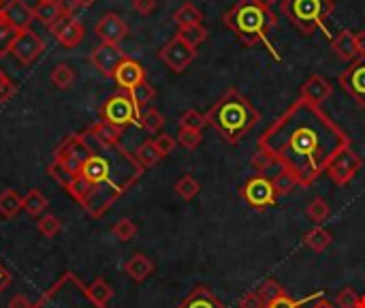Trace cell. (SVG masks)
<instances>
[{"instance_id":"obj_1","label":"cell","mask_w":365,"mask_h":308,"mask_svg":"<svg viewBox=\"0 0 365 308\" xmlns=\"http://www.w3.org/2000/svg\"><path fill=\"white\" fill-rule=\"evenodd\" d=\"M352 139L314 103L297 97L258 137V150L288 169L299 186H312Z\"/></svg>"},{"instance_id":"obj_2","label":"cell","mask_w":365,"mask_h":308,"mask_svg":"<svg viewBox=\"0 0 365 308\" xmlns=\"http://www.w3.org/2000/svg\"><path fill=\"white\" fill-rule=\"evenodd\" d=\"M143 174L135 154H129L122 146L103 148V152L90 154L82 176L92 184L88 199L82 203L92 218H101L120 195H124Z\"/></svg>"},{"instance_id":"obj_3","label":"cell","mask_w":365,"mask_h":308,"mask_svg":"<svg viewBox=\"0 0 365 308\" xmlns=\"http://www.w3.org/2000/svg\"><path fill=\"white\" fill-rule=\"evenodd\" d=\"M222 24L248 48L263 43L267 52L282 63L280 54L271 43V33L278 26V18L271 9L258 5L256 0H237V5L222 16Z\"/></svg>"},{"instance_id":"obj_4","label":"cell","mask_w":365,"mask_h":308,"mask_svg":"<svg viewBox=\"0 0 365 308\" xmlns=\"http://www.w3.org/2000/svg\"><path fill=\"white\" fill-rule=\"evenodd\" d=\"M205 120L209 127L218 131V135L231 144L237 146L261 120L258 112L252 107V103L237 90L229 88L205 114Z\"/></svg>"},{"instance_id":"obj_5","label":"cell","mask_w":365,"mask_h":308,"mask_svg":"<svg viewBox=\"0 0 365 308\" xmlns=\"http://www.w3.org/2000/svg\"><path fill=\"white\" fill-rule=\"evenodd\" d=\"M284 18L301 33V35H314L316 31H325V35L331 41L329 31L325 28V22L331 18L335 3L333 0H282L280 5Z\"/></svg>"},{"instance_id":"obj_6","label":"cell","mask_w":365,"mask_h":308,"mask_svg":"<svg viewBox=\"0 0 365 308\" xmlns=\"http://www.w3.org/2000/svg\"><path fill=\"white\" fill-rule=\"evenodd\" d=\"M33 308H107L99 306L90 293L88 287L80 280L77 274L65 272L35 304Z\"/></svg>"},{"instance_id":"obj_7","label":"cell","mask_w":365,"mask_h":308,"mask_svg":"<svg viewBox=\"0 0 365 308\" xmlns=\"http://www.w3.org/2000/svg\"><path fill=\"white\" fill-rule=\"evenodd\" d=\"M92 148L86 142V135H69L54 152V161H58L73 178L82 176L86 161L90 159Z\"/></svg>"},{"instance_id":"obj_8","label":"cell","mask_w":365,"mask_h":308,"mask_svg":"<svg viewBox=\"0 0 365 308\" xmlns=\"http://www.w3.org/2000/svg\"><path fill=\"white\" fill-rule=\"evenodd\" d=\"M101 118L109 124H116L120 129L129 124H141V112L135 107L131 95H114L105 101L101 107Z\"/></svg>"},{"instance_id":"obj_9","label":"cell","mask_w":365,"mask_h":308,"mask_svg":"<svg viewBox=\"0 0 365 308\" xmlns=\"http://www.w3.org/2000/svg\"><path fill=\"white\" fill-rule=\"evenodd\" d=\"M239 195H241V199H244L250 208H254V210H265V208L273 206L276 199H278V195H276V191H273L271 178L261 176V174H256V176H252L250 180H246V182L241 184Z\"/></svg>"},{"instance_id":"obj_10","label":"cell","mask_w":365,"mask_h":308,"mask_svg":"<svg viewBox=\"0 0 365 308\" xmlns=\"http://www.w3.org/2000/svg\"><path fill=\"white\" fill-rule=\"evenodd\" d=\"M342 90L359 105L365 110V58H356L344 69L337 78Z\"/></svg>"},{"instance_id":"obj_11","label":"cell","mask_w":365,"mask_h":308,"mask_svg":"<svg viewBox=\"0 0 365 308\" xmlns=\"http://www.w3.org/2000/svg\"><path fill=\"white\" fill-rule=\"evenodd\" d=\"M361 165H363L361 156L348 146V148H344V150L331 161V165H329V169H327V176H329L337 186H348V184L354 180V176L359 174Z\"/></svg>"},{"instance_id":"obj_12","label":"cell","mask_w":365,"mask_h":308,"mask_svg":"<svg viewBox=\"0 0 365 308\" xmlns=\"http://www.w3.org/2000/svg\"><path fill=\"white\" fill-rule=\"evenodd\" d=\"M195 56H197V50L190 48L186 41H182L178 35H175L167 46H163L160 52H158V58H160L173 73L186 71L188 65L195 60Z\"/></svg>"},{"instance_id":"obj_13","label":"cell","mask_w":365,"mask_h":308,"mask_svg":"<svg viewBox=\"0 0 365 308\" xmlns=\"http://www.w3.org/2000/svg\"><path fill=\"white\" fill-rule=\"evenodd\" d=\"M126 58V54L120 50V46H109V43H101L92 50L90 54V63L94 65V69L107 78V80H114L116 75V69L120 67V63Z\"/></svg>"},{"instance_id":"obj_14","label":"cell","mask_w":365,"mask_h":308,"mask_svg":"<svg viewBox=\"0 0 365 308\" xmlns=\"http://www.w3.org/2000/svg\"><path fill=\"white\" fill-rule=\"evenodd\" d=\"M50 31H52V35L58 39V43L62 46V48H77L82 41H84V35H86V31H84V24L77 20V18H73V16H69V14H65L62 18H58L52 26H50Z\"/></svg>"},{"instance_id":"obj_15","label":"cell","mask_w":365,"mask_h":308,"mask_svg":"<svg viewBox=\"0 0 365 308\" xmlns=\"http://www.w3.org/2000/svg\"><path fill=\"white\" fill-rule=\"evenodd\" d=\"M43 52H45V43H43V39H41L33 28L20 31L18 41H16V46H13V50H11V54H13L22 65H33Z\"/></svg>"},{"instance_id":"obj_16","label":"cell","mask_w":365,"mask_h":308,"mask_svg":"<svg viewBox=\"0 0 365 308\" xmlns=\"http://www.w3.org/2000/svg\"><path fill=\"white\" fill-rule=\"evenodd\" d=\"M94 35L99 37L101 43H109V46H118L126 35H129V26L126 22L118 16V14H105L99 24L94 26Z\"/></svg>"},{"instance_id":"obj_17","label":"cell","mask_w":365,"mask_h":308,"mask_svg":"<svg viewBox=\"0 0 365 308\" xmlns=\"http://www.w3.org/2000/svg\"><path fill=\"white\" fill-rule=\"evenodd\" d=\"M0 14H3V18L18 31L31 28L35 20V9L26 5V0H7L5 5H0Z\"/></svg>"},{"instance_id":"obj_18","label":"cell","mask_w":365,"mask_h":308,"mask_svg":"<svg viewBox=\"0 0 365 308\" xmlns=\"http://www.w3.org/2000/svg\"><path fill=\"white\" fill-rule=\"evenodd\" d=\"M114 80H116V84H118L124 92H131L133 88H137L139 84L146 82V69H143L137 60H133V58L126 56V58L120 63V67L116 69Z\"/></svg>"},{"instance_id":"obj_19","label":"cell","mask_w":365,"mask_h":308,"mask_svg":"<svg viewBox=\"0 0 365 308\" xmlns=\"http://www.w3.org/2000/svg\"><path fill=\"white\" fill-rule=\"evenodd\" d=\"M178 308H227L220 297L205 285H197L192 287V291L180 302Z\"/></svg>"},{"instance_id":"obj_20","label":"cell","mask_w":365,"mask_h":308,"mask_svg":"<svg viewBox=\"0 0 365 308\" xmlns=\"http://www.w3.org/2000/svg\"><path fill=\"white\" fill-rule=\"evenodd\" d=\"M331 95H333V86H331L322 75H310V78L303 82L301 95H299V97L320 107V103H325Z\"/></svg>"},{"instance_id":"obj_21","label":"cell","mask_w":365,"mask_h":308,"mask_svg":"<svg viewBox=\"0 0 365 308\" xmlns=\"http://www.w3.org/2000/svg\"><path fill=\"white\" fill-rule=\"evenodd\" d=\"M88 135L101 146V148H114L120 146V137H122V129L116 124H109L105 120H99L97 124L90 127Z\"/></svg>"},{"instance_id":"obj_22","label":"cell","mask_w":365,"mask_h":308,"mask_svg":"<svg viewBox=\"0 0 365 308\" xmlns=\"http://www.w3.org/2000/svg\"><path fill=\"white\" fill-rule=\"evenodd\" d=\"M331 48H333V52H335L342 60H346L348 65H350L352 60L359 58L356 46H354V33H350V31H342V33L333 35V37H331Z\"/></svg>"},{"instance_id":"obj_23","label":"cell","mask_w":365,"mask_h":308,"mask_svg":"<svg viewBox=\"0 0 365 308\" xmlns=\"http://www.w3.org/2000/svg\"><path fill=\"white\" fill-rule=\"evenodd\" d=\"M124 272L135 280V282H143L152 272H154V261L150 257H146L143 253H135L126 263H124Z\"/></svg>"},{"instance_id":"obj_24","label":"cell","mask_w":365,"mask_h":308,"mask_svg":"<svg viewBox=\"0 0 365 308\" xmlns=\"http://www.w3.org/2000/svg\"><path fill=\"white\" fill-rule=\"evenodd\" d=\"M20 210H24V197L18 191L7 188L0 193V214L5 218H13V216H18Z\"/></svg>"},{"instance_id":"obj_25","label":"cell","mask_w":365,"mask_h":308,"mask_svg":"<svg viewBox=\"0 0 365 308\" xmlns=\"http://www.w3.org/2000/svg\"><path fill=\"white\" fill-rule=\"evenodd\" d=\"M18 35H20V31L16 26H11L3 18V14H0V58H5V56L11 54V50H13V46L18 41Z\"/></svg>"},{"instance_id":"obj_26","label":"cell","mask_w":365,"mask_h":308,"mask_svg":"<svg viewBox=\"0 0 365 308\" xmlns=\"http://www.w3.org/2000/svg\"><path fill=\"white\" fill-rule=\"evenodd\" d=\"M65 16V9L60 5V0H56V3H39L35 7V20H39L41 24H45L48 28Z\"/></svg>"},{"instance_id":"obj_27","label":"cell","mask_w":365,"mask_h":308,"mask_svg":"<svg viewBox=\"0 0 365 308\" xmlns=\"http://www.w3.org/2000/svg\"><path fill=\"white\" fill-rule=\"evenodd\" d=\"M331 233L325 229V227H320V225H316L314 229H310L305 235H303V244L310 248V250H314V253H322L329 244H331Z\"/></svg>"},{"instance_id":"obj_28","label":"cell","mask_w":365,"mask_h":308,"mask_svg":"<svg viewBox=\"0 0 365 308\" xmlns=\"http://www.w3.org/2000/svg\"><path fill=\"white\" fill-rule=\"evenodd\" d=\"M173 22L184 28V26H195V24H201L203 22V14L199 7H195L192 3H184L175 14H173Z\"/></svg>"},{"instance_id":"obj_29","label":"cell","mask_w":365,"mask_h":308,"mask_svg":"<svg viewBox=\"0 0 365 308\" xmlns=\"http://www.w3.org/2000/svg\"><path fill=\"white\" fill-rule=\"evenodd\" d=\"M48 206H50V201H48V197L39 188H31L24 195V210L31 216H43V212H45Z\"/></svg>"},{"instance_id":"obj_30","label":"cell","mask_w":365,"mask_h":308,"mask_svg":"<svg viewBox=\"0 0 365 308\" xmlns=\"http://www.w3.org/2000/svg\"><path fill=\"white\" fill-rule=\"evenodd\" d=\"M88 293H90V297H92L99 306H107V304L111 302V297H114V289H111V285H109L105 278L92 280V282L88 285Z\"/></svg>"},{"instance_id":"obj_31","label":"cell","mask_w":365,"mask_h":308,"mask_svg":"<svg viewBox=\"0 0 365 308\" xmlns=\"http://www.w3.org/2000/svg\"><path fill=\"white\" fill-rule=\"evenodd\" d=\"M135 159H137V163H139L143 169H150V167H154L163 156H160V154H158V150L154 148V142H152V139H148V142H143V144L137 148Z\"/></svg>"},{"instance_id":"obj_32","label":"cell","mask_w":365,"mask_h":308,"mask_svg":"<svg viewBox=\"0 0 365 308\" xmlns=\"http://www.w3.org/2000/svg\"><path fill=\"white\" fill-rule=\"evenodd\" d=\"M271 182H273V191H276L278 197H284V195H288L293 188L299 186V180H297L288 169H282V167H280V174H276V176L271 178Z\"/></svg>"},{"instance_id":"obj_33","label":"cell","mask_w":365,"mask_h":308,"mask_svg":"<svg viewBox=\"0 0 365 308\" xmlns=\"http://www.w3.org/2000/svg\"><path fill=\"white\" fill-rule=\"evenodd\" d=\"M199 191H201V184H199V180H195L190 174L182 176V178L175 182V193H178V197H182L184 201L195 199V197L199 195Z\"/></svg>"},{"instance_id":"obj_34","label":"cell","mask_w":365,"mask_h":308,"mask_svg":"<svg viewBox=\"0 0 365 308\" xmlns=\"http://www.w3.org/2000/svg\"><path fill=\"white\" fill-rule=\"evenodd\" d=\"M178 37L182 39V41H186L190 48H199L205 39H207V31L201 26V24H195V26H184V28H180L178 31Z\"/></svg>"},{"instance_id":"obj_35","label":"cell","mask_w":365,"mask_h":308,"mask_svg":"<svg viewBox=\"0 0 365 308\" xmlns=\"http://www.w3.org/2000/svg\"><path fill=\"white\" fill-rule=\"evenodd\" d=\"M129 95H131V99H133L135 107L141 112V110H143L148 103H152V101H154V97H156V90H154V86H152V84L143 82V84H139L137 88H133Z\"/></svg>"},{"instance_id":"obj_36","label":"cell","mask_w":365,"mask_h":308,"mask_svg":"<svg viewBox=\"0 0 365 308\" xmlns=\"http://www.w3.org/2000/svg\"><path fill=\"white\" fill-rule=\"evenodd\" d=\"M73 82H75V71H73V67H69V65H58V67H54V71H52V84H54L56 88L67 90V88L73 86Z\"/></svg>"},{"instance_id":"obj_37","label":"cell","mask_w":365,"mask_h":308,"mask_svg":"<svg viewBox=\"0 0 365 308\" xmlns=\"http://www.w3.org/2000/svg\"><path fill=\"white\" fill-rule=\"evenodd\" d=\"M329 212H331V208H329V203H327L322 197L312 199V201L307 203V208H305V214H307V218H310L312 223H322V221L329 216Z\"/></svg>"},{"instance_id":"obj_38","label":"cell","mask_w":365,"mask_h":308,"mask_svg":"<svg viewBox=\"0 0 365 308\" xmlns=\"http://www.w3.org/2000/svg\"><path fill=\"white\" fill-rule=\"evenodd\" d=\"M67 191H69V195H71L75 201L84 203V201L88 199L90 191H92V184H90L84 176H77V178H73V182L67 186Z\"/></svg>"},{"instance_id":"obj_39","label":"cell","mask_w":365,"mask_h":308,"mask_svg":"<svg viewBox=\"0 0 365 308\" xmlns=\"http://www.w3.org/2000/svg\"><path fill=\"white\" fill-rule=\"evenodd\" d=\"M139 127H143L148 133H158L163 127H165V116L158 112V110H148L146 114H141V124Z\"/></svg>"},{"instance_id":"obj_40","label":"cell","mask_w":365,"mask_h":308,"mask_svg":"<svg viewBox=\"0 0 365 308\" xmlns=\"http://www.w3.org/2000/svg\"><path fill=\"white\" fill-rule=\"evenodd\" d=\"M207 124L205 114L197 112V110H188L182 114L180 118V129H195V131H203V127Z\"/></svg>"},{"instance_id":"obj_41","label":"cell","mask_w":365,"mask_h":308,"mask_svg":"<svg viewBox=\"0 0 365 308\" xmlns=\"http://www.w3.org/2000/svg\"><path fill=\"white\" fill-rule=\"evenodd\" d=\"M114 235L120 240V242H131L135 235H137V225L131 221V218H122L114 225Z\"/></svg>"},{"instance_id":"obj_42","label":"cell","mask_w":365,"mask_h":308,"mask_svg":"<svg viewBox=\"0 0 365 308\" xmlns=\"http://www.w3.org/2000/svg\"><path fill=\"white\" fill-rule=\"evenodd\" d=\"M178 142L186 148V150H197L203 142V133L195 131V129H180Z\"/></svg>"},{"instance_id":"obj_43","label":"cell","mask_w":365,"mask_h":308,"mask_svg":"<svg viewBox=\"0 0 365 308\" xmlns=\"http://www.w3.org/2000/svg\"><path fill=\"white\" fill-rule=\"evenodd\" d=\"M282 293H286V291H284V287H282L276 278H267V280L258 287V295L263 297L265 304L271 302V299H276V297L282 295Z\"/></svg>"},{"instance_id":"obj_44","label":"cell","mask_w":365,"mask_h":308,"mask_svg":"<svg viewBox=\"0 0 365 308\" xmlns=\"http://www.w3.org/2000/svg\"><path fill=\"white\" fill-rule=\"evenodd\" d=\"M37 227H39V231H41L45 238H54V235L60 231V221H58V216H54V214H43V216H39Z\"/></svg>"},{"instance_id":"obj_45","label":"cell","mask_w":365,"mask_h":308,"mask_svg":"<svg viewBox=\"0 0 365 308\" xmlns=\"http://www.w3.org/2000/svg\"><path fill=\"white\" fill-rule=\"evenodd\" d=\"M18 92V86L13 84V80L5 73V71H0V105H5L9 103Z\"/></svg>"},{"instance_id":"obj_46","label":"cell","mask_w":365,"mask_h":308,"mask_svg":"<svg viewBox=\"0 0 365 308\" xmlns=\"http://www.w3.org/2000/svg\"><path fill=\"white\" fill-rule=\"evenodd\" d=\"M359 293L352 287H344L337 295H335V306L337 308H356L359 304Z\"/></svg>"},{"instance_id":"obj_47","label":"cell","mask_w":365,"mask_h":308,"mask_svg":"<svg viewBox=\"0 0 365 308\" xmlns=\"http://www.w3.org/2000/svg\"><path fill=\"white\" fill-rule=\"evenodd\" d=\"M152 142H154V148L158 150V154H160V156L171 154V152L175 150V146H178V139H175L173 135H169V133H160V135H158V137H154Z\"/></svg>"},{"instance_id":"obj_48","label":"cell","mask_w":365,"mask_h":308,"mask_svg":"<svg viewBox=\"0 0 365 308\" xmlns=\"http://www.w3.org/2000/svg\"><path fill=\"white\" fill-rule=\"evenodd\" d=\"M250 165H252V169L256 171V174H265L271 165H276L273 163V159L267 154V152H263V150H256L254 154H252V161H250Z\"/></svg>"},{"instance_id":"obj_49","label":"cell","mask_w":365,"mask_h":308,"mask_svg":"<svg viewBox=\"0 0 365 308\" xmlns=\"http://www.w3.org/2000/svg\"><path fill=\"white\" fill-rule=\"evenodd\" d=\"M48 174H50V176L60 184V186H65V188L73 182V176H71V174H69V171L58 163V161H54V163L48 167Z\"/></svg>"},{"instance_id":"obj_50","label":"cell","mask_w":365,"mask_h":308,"mask_svg":"<svg viewBox=\"0 0 365 308\" xmlns=\"http://www.w3.org/2000/svg\"><path fill=\"white\" fill-rule=\"evenodd\" d=\"M301 304H303V302L293 299L288 293H282V295H278L276 299L267 302V304H265V308H301Z\"/></svg>"},{"instance_id":"obj_51","label":"cell","mask_w":365,"mask_h":308,"mask_svg":"<svg viewBox=\"0 0 365 308\" xmlns=\"http://www.w3.org/2000/svg\"><path fill=\"white\" fill-rule=\"evenodd\" d=\"M237 306H239V308H265V302H263V297L258 295V291H250V293H246V295L239 299Z\"/></svg>"},{"instance_id":"obj_52","label":"cell","mask_w":365,"mask_h":308,"mask_svg":"<svg viewBox=\"0 0 365 308\" xmlns=\"http://www.w3.org/2000/svg\"><path fill=\"white\" fill-rule=\"evenodd\" d=\"M133 9L139 16H150L156 9V0H133Z\"/></svg>"},{"instance_id":"obj_53","label":"cell","mask_w":365,"mask_h":308,"mask_svg":"<svg viewBox=\"0 0 365 308\" xmlns=\"http://www.w3.org/2000/svg\"><path fill=\"white\" fill-rule=\"evenodd\" d=\"M354 46H356V54H359V58H365V31L354 33Z\"/></svg>"},{"instance_id":"obj_54","label":"cell","mask_w":365,"mask_h":308,"mask_svg":"<svg viewBox=\"0 0 365 308\" xmlns=\"http://www.w3.org/2000/svg\"><path fill=\"white\" fill-rule=\"evenodd\" d=\"M9 308H33V304H31V299L26 297V295H16L11 302H9Z\"/></svg>"},{"instance_id":"obj_55","label":"cell","mask_w":365,"mask_h":308,"mask_svg":"<svg viewBox=\"0 0 365 308\" xmlns=\"http://www.w3.org/2000/svg\"><path fill=\"white\" fill-rule=\"evenodd\" d=\"M9 285H11V274L0 265V293H3Z\"/></svg>"},{"instance_id":"obj_56","label":"cell","mask_w":365,"mask_h":308,"mask_svg":"<svg viewBox=\"0 0 365 308\" xmlns=\"http://www.w3.org/2000/svg\"><path fill=\"white\" fill-rule=\"evenodd\" d=\"M307 308H335V306H333L329 299H325V295L320 293V295H318V297H316V299H314V302H312Z\"/></svg>"},{"instance_id":"obj_57","label":"cell","mask_w":365,"mask_h":308,"mask_svg":"<svg viewBox=\"0 0 365 308\" xmlns=\"http://www.w3.org/2000/svg\"><path fill=\"white\" fill-rule=\"evenodd\" d=\"M256 3L263 5V7H267V9H273L278 5V0H256Z\"/></svg>"},{"instance_id":"obj_58","label":"cell","mask_w":365,"mask_h":308,"mask_svg":"<svg viewBox=\"0 0 365 308\" xmlns=\"http://www.w3.org/2000/svg\"><path fill=\"white\" fill-rule=\"evenodd\" d=\"M77 3H80V7H90L97 3V0H77Z\"/></svg>"},{"instance_id":"obj_59","label":"cell","mask_w":365,"mask_h":308,"mask_svg":"<svg viewBox=\"0 0 365 308\" xmlns=\"http://www.w3.org/2000/svg\"><path fill=\"white\" fill-rule=\"evenodd\" d=\"M356 308H365V295H361V297H359V304H356Z\"/></svg>"},{"instance_id":"obj_60","label":"cell","mask_w":365,"mask_h":308,"mask_svg":"<svg viewBox=\"0 0 365 308\" xmlns=\"http://www.w3.org/2000/svg\"><path fill=\"white\" fill-rule=\"evenodd\" d=\"M39 3H56V0H39Z\"/></svg>"},{"instance_id":"obj_61","label":"cell","mask_w":365,"mask_h":308,"mask_svg":"<svg viewBox=\"0 0 365 308\" xmlns=\"http://www.w3.org/2000/svg\"><path fill=\"white\" fill-rule=\"evenodd\" d=\"M0 3H7V0H0Z\"/></svg>"}]
</instances>
